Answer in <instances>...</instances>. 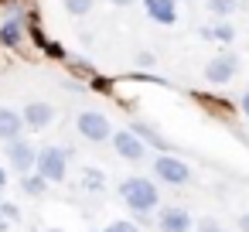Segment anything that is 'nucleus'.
<instances>
[{
    "label": "nucleus",
    "instance_id": "obj_1",
    "mask_svg": "<svg viewBox=\"0 0 249 232\" xmlns=\"http://www.w3.org/2000/svg\"><path fill=\"white\" fill-rule=\"evenodd\" d=\"M120 198H123L126 208L137 212V215H150V212L160 205V191H157V184L147 181V178H126V181H120Z\"/></svg>",
    "mask_w": 249,
    "mask_h": 232
},
{
    "label": "nucleus",
    "instance_id": "obj_2",
    "mask_svg": "<svg viewBox=\"0 0 249 232\" xmlns=\"http://www.w3.org/2000/svg\"><path fill=\"white\" fill-rule=\"evenodd\" d=\"M35 171L48 184H62L69 178V150L65 147H41L38 150V161H35Z\"/></svg>",
    "mask_w": 249,
    "mask_h": 232
},
{
    "label": "nucleus",
    "instance_id": "obj_3",
    "mask_svg": "<svg viewBox=\"0 0 249 232\" xmlns=\"http://www.w3.org/2000/svg\"><path fill=\"white\" fill-rule=\"evenodd\" d=\"M75 130H79V137H86L89 143H106V140H113V123H109V116H103V113H96V109H82V113L75 116Z\"/></svg>",
    "mask_w": 249,
    "mask_h": 232
},
{
    "label": "nucleus",
    "instance_id": "obj_4",
    "mask_svg": "<svg viewBox=\"0 0 249 232\" xmlns=\"http://www.w3.org/2000/svg\"><path fill=\"white\" fill-rule=\"evenodd\" d=\"M235 75H239V55L235 52H218L205 65V82L208 86H229Z\"/></svg>",
    "mask_w": 249,
    "mask_h": 232
},
{
    "label": "nucleus",
    "instance_id": "obj_5",
    "mask_svg": "<svg viewBox=\"0 0 249 232\" xmlns=\"http://www.w3.org/2000/svg\"><path fill=\"white\" fill-rule=\"evenodd\" d=\"M154 178L164 181V184H171V188H181V184L191 181V167L181 157H174V154H160L154 161Z\"/></svg>",
    "mask_w": 249,
    "mask_h": 232
},
{
    "label": "nucleus",
    "instance_id": "obj_6",
    "mask_svg": "<svg viewBox=\"0 0 249 232\" xmlns=\"http://www.w3.org/2000/svg\"><path fill=\"white\" fill-rule=\"evenodd\" d=\"M4 154H7V164H11L18 174H31V171H35L38 150H35V143H31V140H24V137H18V140H7Z\"/></svg>",
    "mask_w": 249,
    "mask_h": 232
},
{
    "label": "nucleus",
    "instance_id": "obj_7",
    "mask_svg": "<svg viewBox=\"0 0 249 232\" xmlns=\"http://www.w3.org/2000/svg\"><path fill=\"white\" fill-rule=\"evenodd\" d=\"M109 143H113V150H116L123 161H143V157H147V143H143L130 126H126V130H113V140H109Z\"/></svg>",
    "mask_w": 249,
    "mask_h": 232
},
{
    "label": "nucleus",
    "instance_id": "obj_8",
    "mask_svg": "<svg viewBox=\"0 0 249 232\" xmlns=\"http://www.w3.org/2000/svg\"><path fill=\"white\" fill-rule=\"evenodd\" d=\"M157 229H160V232H191V229H195V218H191L188 208L167 205V208H160V215H157Z\"/></svg>",
    "mask_w": 249,
    "mask_h": 232
},
{
    "label": "nucleus",
    "instance_id": "obj_9",
    "mask_svg": "<svg viewBox=\"0 0 249 232\" xmlns=\"http://www.w3.org/2000/svg\"><path fill=\"white\" fill-rule=\"evenodd\" d=\"M21 116H24V126L28 130H48L52 120H55V106L52 103H41V99H31L21 109Z\"/></svg>",
    "mask_w": 249,
    "mask_h": 232
},
{
    "label": "nucleus",
    "instance_id": "obj_10",
    "mask_svg": "<svg viewBox=\"0 0 249 232\" xmlns=\"http://www.w3.org/2000/svg\"><path fill=\"white\" fill-rule=\"evenodd\" d=\"M143 7H147V18L154 24H178V0H143Z\"/></svg>",
    "mask_w": 249,
    "mask_h": 232
},
{
    "label": "nucleus",
    "instance_id": "obj_11",
    "mask_svg": "<svg viewBox=\"0 0 249 232\" xmlns=\"http://www.w3.org/2000/svg\"><path fill=\"white\" fill-rule=\"evenodd\" d=\"M21 130H24V116L18 109H11V106H0V140H4V143L18 140Z\"/></svg>",
    "mask_w": 249,
    "mask_h": 232
},
{
    "label": "nucleus",
    "instance_id": "obj_12",
    "mask_svg": "<svg viewBox=\"0 0 249 232\" xmlns=\"http://www.w3.org/2000/svg\"><path fill=\"white\" fill-rule=\"evenodd\" d=\"M21 41H24V21L21 18H7L4 24H0V45L21 48Z\"/></svg>",
    "mask_w": 249,
    "mask_h": 232
},
{
    "label": "nucleus",
    "instance_id": "obj_13",
    "mask_svg": "<svg viewBox=\"0 0 249 232\" xmlns=\"http://www.w3.org/2000/svg\"><path fill=\"white\" fill-rule=\"evenodd\" d=\"M130 130H133V133H137L147 147H157L160 154H171V143H167V140H164V137H160L150 123H130Z\"/></svg>",
    "mask_w": 249,
    "mask_h": 232
},
{
    "label": "nucleus",
    "instance_id": "obj_14",
    "mask_svg": "<svg viewBox=\"0 0 249 232\" xmlns=\"http://www.w3.org/2000/svg\"><path fill=\"white\" fill-rule=\"evenodd\" d=\"M201 38H208V41H222V45H232V41H235V28H232L225 18H218L212 28H201Z\"/></svg>",
    "mask_w": 249,
    "mask_h": 232
},
{
    "label": "nucleus",
    "instance_id": "obj_15",
    "mask_svg": "<svg viewBox=\"0 0 249 232\" xmlns=\"http://www.w3.org/2000/svg\"><path fill=\"white\" fill-rule=\"evenodd\" d=\"M79 178H82V188H86V191H92V195H103V191H106V174H103L99 167H82Z\"/></svg>",
    "mask_w": 249,
    "mask_h": 232
},
{
    "label": "nucleus",
    "instance_id": "obj_16",
    "mask_svg": "<svg viewBox=\"0 0 249 232\" xmlns=\"http://www.w3.org/2000/svg\"><path fill=\"white\" fill-rule=\"evenodd\" d=\"M21 191H24L28 198H41V195L48 191V181H45L38 171H31V174H21Z\"/></svg>",
    "mask_w": 249,
    "mask_h": 232
},
{
    "label": "nucleus",
    "instance_id": "obj_17",
    "mask_svg": "<svg viewBox=\"0 0 249 232\" xmlns=\"http://www.w3.org/2000/svg\"><path fill=\"white\" fill-rule=\"evenodd\" d=\"M205 4H208L212 18H232L242 7V0H205Z\"/></svg>",
    "mask_w": 249,
    "mask_h": 232
},
{
    "label": "nucleus",
    "instance_id": "obj_18",
    "mask_svg": "<svg viewBox=\"0 0 249 232\" xmlns=\"http://www.w3.org/2000/svg\"><path fill=\"white\" fill-rule=\"evenodd\" d=\"M65 4V11L72 14V18H86L92 7H96V0H62Z\"/></svg>",
    "mask_w": 249,
    "mask_h": 232
},
{
    "label": "nucleus",
    "instance_id": "obj_19",
    "mask_svg": "<svg viewBox=\"0 0 249 232\" xmlns=\"http://www.w3.org/2000/svg\"><path fill=\"white\" fill-rule=\"evenodd\" d=\"M0 212H4L7 222H21V208H18L14 201H0Z\"/></svg>",
    "mask_w": 249,
    "mask_h": 232
},
{
    "label": "nucleus",
    "instance_id": "obj_20",
    "mask_svg": "<svg viewBox=\"0 0 249 232\" xmlns=\"http://www.w3.org/2000/svg\"><path fill=\"white\" fill-rule=\"evenodd\" d=\"M103 232H140V229H137L133 222H123V218H116V222H109Z\"/></svg>",
    "mask_w": 249,
    "mask_h": 232
},
{
    "label": "nucleus",
    "instance_id": "obj_21",
    "mask_svg": "<svg viewBox=\"0 0 249 232\" xmlns=\"http://www.w3.org/2000/svg\"><path fill=\"white\" fill-rule=\"evenodd\" d=\"M41 48H45V55H52V58H65V48H62L58 41H45Z\"/></svg>",
    "mask_w": 249,
    "mask_h": 232
},
{
    "label": "nucleus",
    "instance_id": "obj_22",
    "mask_svg": "<svg viewBox=\"0 0 249 232\" xmlns=\"http://www.w3.org/2000/svg\"><path fill=\"white\" fill-rule=\"evenodd\" d=\"M198 232H225L218 222H212V218H205V222H198Z\"/></svg>",
    "mask_w": 249,
    "mask_h": 232
},
{
    "label": "nucleus",
    "instance_id": "obj_23",
    "mask_svg": "<svg viewBox=\"0 0 249 232\" xmlns=\"http://www.w3.org/2000/svg\"><path fill=\"white\" fill-rule=\"evenodd\" d=\"M137 65L150 69V65H154V55H150V52H140V55H137Z\"/></svg>",
    "mask_w": 249,
    "mask_h": 232
},
{
    "label": "nucleus",
    "instance_id": "obj_24",
    "mask_svg": "<svg viewBox=\"0 0 249 232\" xmlns=\"http://www.w3.org/2000/svg\"><path fill=\"white\" fill-rule=\"evenodd\" d=\"M239 109H242V116H246V120H249V89H246V92H242V99H239Z\"/></svg>",
    "mask_w": 249,
    "mask_h": 232
},
{
    "label": "nucleus",
    "instance_id": "obj_25",
    "mask_svg": "<svg viewBox=\"0 0 249 232\" xmlns=\"http://www.w3.org/2000/svg\"><path fill=\"white\" fill-rule=\"evenodd\" d=\"M239 232H249V212H246V215H239Z\"/></svg>",
    "mask_w": 249,
    "mask_h": 232
},
{
    "label": "nucleus",
    "instance_id": "obj_26",
    "mask_svg": "<svg viewBox=\"0 0 249 232\" xmlns=\"http://www.w3.org/2000/svg\"><path fill=\"white\" fill-rule=\"evenodd\" d=\"M109 4H113V7H133L137 0H109Z\"/></svg>",
    "mask_w": 249,
    "mask_h": 232
},
{
    "label": "nucleus",
    "instance_id": "obj_27",
    "mask_svg": "<svg viewBox=\"0 0 249 232\" xmlns=\"http://www.w3.org/2000/svg\"><path fill=\"white\" fill-rule=\"evenodd\" d=\"M4 188H7V167L0 164V191H4Z\"/></svg>",
    "mask_w": 249,
    "mask_h": 232
},
{
    "label": "nucleus",
    "instance_id": "obj_28",
    "mask_svg": "<svg viewBox=\"0 0 249 232\" xmlns=\"http://www.w3.org/2000/svg\"><path fill=\"white\" fill-rule=\"evenodd\" d=\"M7 225H11V222H7V218H4V212H0V232H4V229H7Z\"/></svg>",
    "mask_w": 249,
    "mask_h": 232
},
{
    "label": "nucleus",
    "instance_id": "obj_29",
    "mask_svg": "<svg viewBox=\"0 0 249 232\" xmlns=\"http://www.w3.org/2000/svg\"><path fill=\"white\" fill-rule=\"evenodd\" d=\"M52 232H58V229H52Z\"/></svg>",
    "mask_w": 249,
    "mask_h": 232
}]
</instances>
